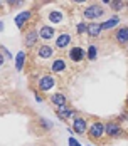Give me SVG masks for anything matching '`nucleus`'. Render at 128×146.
<instances>
[{"instance_id":"obj_1","label":"nucleus","mask_w":128,"mask_h":146,"mask_svg":"<svg viewBox=\"0 0 128 146\" xmlns=\"http://www.w3.org/2000/svg\"><path fill=\"white\" fill-rule=\"evenodd\" d=\"M103 14H105V10L101 9L100 5H91V7H88L84 10L86 19H98V17H101Z\"/></svg>"},{"instance_id":"obj_2","label":"nucleus","mask_w":128,"mask_h":146,"mask_svg":"<svg viewBox=\"0 0 128 146\" xmlns=\"http://www.w3.org/2000/svg\"><path fill=\"white\" fill-rule=\"evenodd\" d=\"M54 84H56V79L52 76H44L39 81V89L41 91H49L51 88H54Z\"/></svg>"},{"instance_id":"obj_3","label":"nucleus","mask_w":128,"mask_h":146,"mask_svg":"<svg viewBox=\"0 0 128 146\" xmlns=\"http://www.w3.org/2000/svg\"><path fill=\"white\" fill-rule=\"evenodd\" d=\"M115 37H116L118 44H121V45L128 44V27H120V29L116 30Z\"/></svg>"},{"instance_id":"obj_4","label":"nucleus","mask_w":128,"mask_h":146,"mask_svg":"<svg viewBox=\"0 0 128 146\" xmlns=\"http://www.w3.org/2000/svg\"><path fill=\"white\" fill-rule=\"evenodd\" d=\"M72 129L76 134H83L86 131V121L83 117H76L74 121H72Z\"/></svg>"},{"instance_id":"obj_5","label":"nucleus","mask_w":128,"mask_h":146,"mask_svg":"<svg viewBox=\"0 0 128 146\" xmlns=\"http://www.w3.org/2000/svg\"><path fill=\"white\" fill-rule=\"evenodd\" d=\"M72 109H69L66 104L64 106H57V116L61 117V119H64V121H68L69 117H72Z\"/></svg>"},{"instance_id":"obj_6","label":"nucleus","mask_w":128,"mask_h":146,"mask_svg":"<svg viewBox=\"0 0 128 146\" xmlns=\"http://www.w3.org/2000/svg\"><path fill=\"white\" fill-rule=\"evenodd\" d=\"M84 54L86 52L81 47H72L71 52H69V57H71V60H74V62H79V60L84 59Z\"/></svg>"},{"instance_id":"obj_7","label":"nucleus","mask_w":128,"mask_h":146,"mask_svg":"<svg viewBox=\"0 0 128 146\" xmlns=\"http://www.w3.org/2000/svg\"><path fill=\"white\" fill-rule=\"evenodd\" d=\"M103 133H105V126H103L101 123H94V124L91 126V129H89V136H91V138H101Z\"/></svg>"},{"instance_id":"obj_8","label":"nucleus","mask_w":128,"mask_h":146,"mask_svg":"<svg viewBox=\"0 0 128 146\" xmlns=\"http://www.w3.org/2000/svg\"><path fill=\"white\" fill-rule=\"evenodd\" d=\"M37 37H39V32H37V30H29L27 34H25V40H24V44L27 45V47H32V45L36 44Z\"/></svg>"},{"instance_id":"obj_9","label":"nucleus","mask_w":128,"mask_h":146,"mask_svg":"<svg viewBox=\"0 0 128 146\" xmlns=\"http://www.w3.org/2000/svg\"><path fill=\"white\" fill-rule=\"evenodd\" d=\"M39 35L46 39V40H49V39H52L54 37V27H51V25H42L41 30H39Z\"/></svg>"},{"instance_id":"obj_10","label":"nucleus","mask_w":128,"mask_h":146,"mask_svg":"<svg viewBox=\"0 0 128 146\" xmlns=\"http://www.w3.org/2000/svg\"><path fill=\"white\" fill-rule=\"evenodd\" d=\"M29 17H30V12H29V10H25V12H20V14L15 17V25H17L19 29H22V27H24V24L29 20Z\"/></svg>"},{"instance_id":"obj_11","label":"nucleus","mask_w":128,"mask_h":146,"mask_svg":"<svg viewBox=\"0 0 128 146\" xmlns=\"http://www.w3.org/2000/svg\"><path fill=\"white\" fill-rule=\"evenodd\" d=\"M105 131L108 133L110 136H120V134H121V128H120L118 124H115V123H108V124L105 126Z\"/></svg>"},{"instance_id":"obj_12","label":"nucleus","mask_w":128,"mask_h":146,"mask_svg":"<svg viewBox=\"0 0 128 146\" xmlns=\"http://www.w3.org/2000/svg\"><path fill=\"white\" fill-rule=\"evenodd\" d=\"M71 42V35L69 34H62V35H59L56 40V45L59 49H64V47H68V44Z\"/></svg>"},{"instance_id":"obj_13","label":"nucleus","mask_w":128,"mask_h":146,"mask_svg":"<svg viewBox=\"0 0 128 146\" xmlns=\"http://www.w3.org/2000/svg\"><path fill=\"white\" fill-rule=\"evenodd\" d=\"M101 24H96V22H93V24H89L88 25V34L91 35V37H98L101 32Z\"/></svg>"},{"instance_id":"obj_14","label":"nucleus","mask_w":128,"mask_h":146,"mask_svg":"<svg viewBox=\"0 0 128 146\" xmlns=\"http://www.w3.org/2000/svg\"><path fill=\"white\" fill-rule=\"evenodd\" d=\"M51 101H52V104H56V106H64L66 104V96L61 94V92H56V94L51 96Z\"/></svg>"},{"instance_id":"obj_15","label":"nucleus","mask_w":128,"mask_h":146,"mask_svg":"<svg viewBox=\"0 0 128 146\" xmlns=\"http://www.w3.org/2000/svg\"><path fill=\"white\" fill-rule=\"evenodd\" d=\"M37 54H39V57H42V59H49L52 56V49L49 45H41L39 50H37Z\"/></svg>"},{"instance_id":"obj_16","label":"nucleus","mask_w":128,"mask_h":146,"mask_svg":"<svg viewBox=\"0 0 128 146\" xmlns=\"http://www.w3.org/2000/svg\"><path fill=\"white\" fill-rule=\"evenodd\" d=\"M64 67H66V62H64L62 59H56V60L52 62V66H51V69H52L54 72H61V71H64Z\"/></svg>"},{"instance_id":"obj_17","label":"nucleus","mask_w":128,"mask_h":146,"mask_svg":"<svg viewBox=\"0 0 128 146\" xmlns=\"http://www.w3.org/2000/svg\"><path fill=\"white\" fill-rule=\"evenodd\" d=\"M24 60H25V54H24V52H19L17 57H15V69H17V71H22Z\"/></svg>"},{"instance_id":"obj_18","label":"nucleus","mask_w":128,"mask_h":146,"mask_svg":"<svg viewBox=\"0 0 128 146\" xmlns=\"http://www.w3.org/2000/svg\"><path fill=\"white\" fill-rule=\"evenodd\" d=\"M118 22H120V19H118V17H113V19L106 20L105 24H101V29L108 30V29H111V27H115V25H118Z\"/></svg>"},{"instance_id":"obj_19","label":"nucleus","mask_w":128,"mask_h":146,"mask_svg":"<svg viewBox=\"0 0 128 146\" xmlns=\"http://www.w3.org/2000/svg\"><path fill=\"white\" fill-rule=\"evenodd\" d=\"M49 20L54 22V24H57V22L62 20V14H61V12H51V14H49Z\"/></svg>"},{"instance_id":"obj_20","label":"nucleus","mask_w":128,"mask_h":146,"mask_svg":"<svg viewBox=\"0 0 128 146\" xmlns=\"http://www.w3.org/2000/svg\"><path fill=\"white\" fill-rule=\"evenodd\" d=\"M111 9H113L115 12L121 10V9H123V2H121V0H111Z\"/></svg>"},{"instance_id":"obj_21","label":"nucleus","mask_w":128,"mask_h":146,"mask_svg":"<svg viewBox=\"0 0 128 146\" xmlns=\"http://www.w3.org/2000/svg\"><path fill=\"white\" fill-rule=\"evenodd\" d=\"M96 56H98V49H96L94 45H91V47H89V50H88V57L91 59V60H94Z\"/></svg>"},{"instance_id":"obj_22","label":"nucleus","mask_w":128,"mask_h":146,"mask_svg":"<svg viewBox=\"0 0 128 146\" xmlns=\"http://www.w3.org/2000/svg\"><path fill=\"white\" fill-rule=\"evenodd\" d=\"M78 34H84V32H88V25H86V24H83V22H79V24H78Z\"/></svg>"},{"instance_id":"obj_23","label":"nucleus","mask_w":128,"mask_h":146,"mask_svg":"<svg viewBox=\"0 0 128 146\" xmlns=\"http://www.w3.org/2000/svg\"><path fill=\"white\" fill-rule=\"evenodd\" d=\"M69 146H81V145H78V141L74 138H69Z\"/></svg>"},{"instance_id":"obj_24","label":"nucleus","mask_w":128,"mask_h":146,"mask_svg":"<svg viewBox=\"0 0 128 146\" xmlns=\"http://www.w3.org/2000/svg\"><path fill=\"white\" fill-rule=\"evenodd\" d=\"M2 52H3V56H5V57H10V54H9V50H7L5 47H2Z\"/></svg>"},{"instance_id":"obj_25","label":"nucleus","mask_w":128,"mask_h":146,"mask_svg":"<svg viewBox=\"0 0 128 146\" xmlns=\"http://www.w3.org/2000/svg\"><path fill=\"white\" fill-rule=\"evenodd\" d=\"M7 2H9V3H10V5H15V3H17V2H15V0H7Z\"/></svg>"},{"instance_id":"obj_26","label":"nucleus","mask_w":128,"mask_h":146,"mask_svg":"<svg viewBox=\"0 0 128 146\" xmlns=\"http://www.w3.org/2000/svg\"><path fill=\"white\" fill-rule=\"evenodd\" d=\"M74 2H76V3H84L86 0H74Z\"/></svg>"},{"instance_id":"obj_27","label":"nucleus","mask_w":128,"mask_h":146,"mask_svg":"<svg viewBox=\"0 0 128 146\" xmlns=\"http://www.w3.org/2000/svg\"><path fill=\"white\" fill-rule=\"evenodd\" d=\"M101 2H105V3H111V0H101Z\"/></svg>"},{"instance_id":"obj_28","label":"nucleus","mask_w":128,"mask_h":146,"mask_svg":"<svg viewBox=\"0 0 128 146\" xmlns=\"http://www.w3.org/2000/svg\"><path fill=\"white\" fill-rule=\"evenodd\" d=\"M127 102H128V99H127Z\"/></svg>"}]
</instances>
